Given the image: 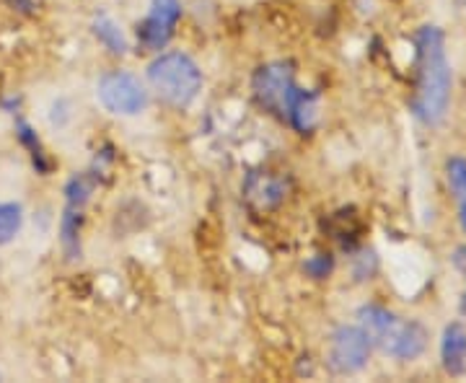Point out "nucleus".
<instances>
[{"label": "nucleus", "instance_id": "obj_12", "mask_svg": "<svg viewBox=\"0 0 466 383\" xmlns=\"http://www.w3.org/2000/svg\"><path fill=\"white\" fill-rule=\"evenodd\" d=\"M94 32H96V36H99L101 42H104V45H106L112 52H119V55L125 52V39H122V32L116 29L109 18H99Z\"/></svg>", "mask_w": 466, "mask_h": 383}, {"label": "nucleus", "instance_id": "obj_10", "mask_svg": "<svg viewBox=\"0 0 466 383\" xmlns=\"http://www.w3.org/2000/svg\"><path fill=\"white\" fill-rule=\"evenodd\" d=\"M446 171H449L451 192H453L456 205H459V220L466 231V158H451Z\"/></svg>", "mask_w": 466, "mask_h": 383}, {"label": "nucleus", "instance_id": "obj_13", "mask_svg": "<svg viewBox=\"0 0 466 383\" xmlns=\"http://www.w3.org/2000/svg\"><path fill=\"white\" fill-rule=\"evenodd\" d=\"M306 269H309V272H311V275H314L317 280H321V277H327V272L332 269V262H329V259H327L324 254H319L317 259H311V262L306 265Z\"/></svg>", "mask_w": 466, "mask_h": 383}, {"label": "nucleus", "instance_id": "obj_4", "mask_svg": "<svg viewBox=\"0 0 466 383\" xmlns=\"http://www.w3.org/2000/svg\"><path fill=\"white\" fill-rule=\"evenodd\" d=\"M300 88L293 84V73L285 63H269V66L259 67L254 76V96L257 101L267 106L269 112L280 115L288 119L293 104L299 99Z\"/></svg>", "mask_w": 466, "mask_h": 383}, {"label": "nucleus", "instance_id": "obj_11", "mask_svg": "<svg viewBox=\"0 0 466 383\" xmlns=\"http://www.w3.org/2000/svg\"><path fill=\"white\" fill-rule=\"evenodd\" d=\"M24 226V210L16 202H0V247L11 244Z\"/></svg>", "mask_w": 466, "mask_h": 383}, {"label": "nucleus", "instance_id": "obj_14", "mask_svg": "<svg viewBox=\"0 0 466 383\" xmlns=\"http://www.w3.org/2000/svg\"><path fill=\"white\" fill-rule=\"evenodd\" d=\"M456 265L461 267V269H464V275H466V249H461L459 254H456ZM464 311H466V293H464Z\"/></svg>", "mask_w": 466, "mask_h": 383}, {"label": "nucleus", "instance_id": "obj_5", "mask_svg": "<svg viewBox=\"0 0 466 383\" xmlns=\"http://www.w3.org/2000/svg\"><path fill=\"white\" fill-rule=\"evenodd\" d=\"M96 94H99L101 106L106 112L122 115V117H133L137 112H143L146 104H148V94H146L143 84L135 76L122 73V70L106 73L99 81Z\"/></svg>", "mask_w": 466, "mask_h": 383}, {"label": "nucleus", "instance_id": "obj_3", "mask_svg": "<svg viewBox=\"0 0 466 383\" xmlns=\"http://www.w3.org/2000/svg\"><path fill=\"white\" fill-rule=\"evenodd\" d=\"M153 91L171 106H189L202 88V73L198 63L184 52H167L148 67Z\"/></svg>", "mask_w": 466, "mask_h": 383}, {"label": "nucleus", "instance_id": "obj_6", "mask_svg": "<svg viewBox=\"0 0 466 383\" xmlns=\"http://www.w3.org/2000/svg\"><path fill=\"white\" fill-rule=\"evenodd\" d=\"M370 355V339L360 327H342L337 329L329 342V366L334 373H358L363 370Z\"/></svg>", "mask_w": 466, "mask_h": 383}, {"label": "nucleus", "instance_id": "obj_7", "mask_svg": "<svg viewBox=\"0 0 466 383\" xmlns=\"http://www.w3.org/2000/svg\"><path fill=\"white\" fill-rule=\"evenodd\" d=\"M182 18L179 0H150V11L143 24H137V42L146 50H164Z\"/></svg>", "mask_w": 466, "mask_h": 383}, {"label": "nucleus", "instance_id": "obj_8", "mask_svg": "<svg viewBox=\"0 0 466 383\" xmlns=\"http://www.w3.org/2000/svg\"><path fill=\"white\" fill-rule=\"evenodd\" d=\"M441 358H443V368L451 376L464 373L466 368V329L461 324H449L443 339H441Z\"/></svg>", "mask_w": 466, "mask_h": 383}, {"label": "nucleus", "instance_id": "obj_2", "mask_svg": "<svg viewBox=\"0 0 466 383\" xmlns=\"http://www.w3.org/2000/svg\"><path fill=\"white\" fill-rule=\"evenodd\" d=\"M358 318H360V329L368 334L370 345H379L386 355H391L397 360H415L425 352L428 334L415 321H404L381 306L360 308Z\"/></svg>", "mask_w": 466, "mask_h": 383}, {"label": "nucleus", "instance_id": "obj_1", "mask_svg": "<svg viewBox=\"0 0 466 383\" xmlns=\"http://www.w3.org/2000/svg\"><path fill=\"white\" fill-rule=\"evenodd\" d=\"M417 67L420 70L412 109L425 125H438L446 117L451 101V66L441 29L422 26L417 32Z\"/></svg>", "mask_w": 466, "mask_h": 383}, {"label": "nucleus", "instance_id": "obj_9", "mask_svg": "<svg viewBox=\"0 0 466 383\" xmlns=\"http://www.w3.org/2000/svg\"><path fill=\"white\" fill-rule=\"evenodd\" d=\"M285 186L269 174H251L247 182V197H249L257 207H272L283 200Z\"/></svg>", "mask_w": 466, "mask_h": 383}]
</instances>
